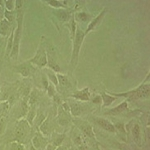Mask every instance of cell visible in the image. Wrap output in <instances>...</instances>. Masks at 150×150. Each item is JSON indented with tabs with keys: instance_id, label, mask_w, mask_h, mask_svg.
<instances>
[{
	"instance_id": "obj_1",
	"label": "cell",
	"mask_w": 150,
	"mask_h": 150,
	"mask_svg": "<svg viewBox=\"0 0 150 150\" xmlns=\"http://www.w3.org/2000/svg\"><path fill=\"white\" fill-rule=\"evenodd\" d=\"M149 84L148 81L145 83H141L140 85L137 87V88L131 89L129 91H125V92H121V93H114V92H111L112 95L116 96L117 98L119 97H124L126 98L127 101H132L135 100V99H140V98H147L149 97Z\"/></svg>"
},
{
	"instance_id": "obj_2",
	"label": "cell",
	"mask_w": 150,
	"mask_h": 150,
	"mask_svg": "<svg viewBox=\"0 0 150 150\" xmlns=\"http://www.w3.org/2000/svg\"><path fill=\"white\" fill-rule=\"evenodd\" d=\"M85 33L82 29L77 27L76 33L72 40L73 42V46H72V54H71V59H70V66L72 69H75L78 65L79 61V55H80V50L83 44L84 38H85Z\"/></svg>"
},
{
	"instance_id": "obj_3",
	"label": "cell",
	"mask_w": 150,
	"mask_h": 150,
	"mask_svg": "<svg viewBox=\"0 0 150 150\" xmlns=\"http://www.w3.org/2000/svg\"><path fill=\"white\" fill-rule=\"evenodd\" d=\"M30 64L36 65V66L40 67V68H45L47 66V49L45 46V39L42 37L41 42L39 43L37 50H36L34 56L27 60Z\"/></svg>"
},
{
	"instance_id": "obj_4",
	"label": "cell",
	"mask_w": 150,
	"mask_h": 150,
	"mask_svg": "<svg viewBox=\"0 0 150 150\" xmlns=\"http://www.w3.org/2000/svg\"><path fill=\"white\" fill-rule=\"evenodd\" d=\"M30 130H31V126L28 124L26 119H24V118L18 119L17 125H16V128H15V132H14L15 141L23 144L24 141L27 138Z\"/></svg>"
},
{
	"instance_id": "obj_5",
	"label": "cell",
	"mask_w": 150,
	"mask_h": 150,
	"mask_svg": "<svg viewBox=\"0 0 150 150\" xmlns=\"http://www.w3.org/2000/svg\"><path fill=\"white\" fill-rule=\"evenodd\" d=\"M57 121L61 126H67L72 122V116L70 114L69 106L67 102H62L57 108Z\"/></svg>"
},
{
	"instance_id": "obj_6",
	"label": "cell",
	"mask_w": 150,
	"mask_h": 150,
	"mask_svg": "<svg viewBox=\"0 0 150 150\" xmlns=\"http://www.w3.org/2000/svg\"><path fill=\"white\" fill-rule=\"evenodd\" d=\"M72 123L75 125V127L80 131L82 134H84L86 137L91 139H95V133H94L93 127L90 123H88L85 120L79 119V118H75L72 119Z\"/></svg>"
},
{
	"instance_id": "obj_7",
	"label": "cell",
	"mask_w": 150,
	"mask_h": 150,
	"mask_svg": "<svg viewBox=\"0 0 150 150\" xmlns=\"http://www.w3.org/2000/svg\"><path fill=\"white\" fill-rule=\"evenodd\" d=\"M22 26L20 24L16 25L15 29H14V37H13V47H12L11 53L9 55V57L12 58L14 60L18 59L19 55V49H20V41H21V36H22Z\"/></svg>"
},
{
	"instance_id": "obj_8",
	"label": "cell",
	"mask_w": 150,
	"mask_h": 150,
	"mask_svg": "<svg viewBox=\"0 0 150 150\" xmlns=\"http://www.w3.org/2000/svg\"><path fill=\"white\" fill-rule=\"evenodd\" d=\"M107 11H108L107 7H105V8H103L102 10L99 12V14L96 16V17L92 18V20H91L90 22L88 23V25H87L86 31L84 32V33H85V35H87L88 33H90V32H92L93 30H95V29L97 28L99 25H100L101 22H102V20L104 19V17H105Z\"/></svg>"
},
{
	"instance_id": "obj_9",
	"label": "cell",
	"mask_w": 150,
	"mask_h": 150,
	"mask_svg": "<svg viewBox=\"0 0 150 150\" xmlns=\"http://www.w3.org/2000/svg\"><path fill=\"white\" fill-rule=\"evenodd\" d=\"M32 145L37 150H44L48 145V137H45L43 134H41L39 131L35 133V135L32 138Z\"/></svg>"
},
{
	"instance_id": "obj_10",
	"label": "cell",
	"mask_w": 150,
	"mask_h": 150,
	"mask_svg": "<svg viewBox=\"0 0 150 150\" xmlns=\"http://www.w3.org/2000/svg\"><path fill=\"white\" fill-rule=\"evenodd\" d=\"M94 122L98 125L101 129L105 130V131L109 132V133H115V127L114 124L112 122H110L108 119L103 117H94Z\"/></svg>"
},
{
	"instance_id": "obj_11",
	"label": "cell",
	"mask_w": 150,
	"mask_h": 150,
	"mask_svg": "<svg viewBox=\"0 0 150 150\" xmlns=\"http://www.w3.org/2000/svg\"><path fill=\"white\" fill-rule=\"evenodd\" d=\"M90 96H91L90 89H89L88 87H85V88L81 89V90L75 91V92L72 93L69 97L74 99V100H76V101L86 102V101H88L89 99H90Z\"/></svg>"
},
{
	"instance_id": "obj_12",
	"label": "cell",
	"mask_w": 150,
	"mask_h": 150,
	"mask_svg": "<svg viewBox=\"0 0 150 150\" xmlns=\"http://www.w3.org/2000/svg\"><path fill=\"white\" fill-rule=\"evenodd\" d=\"M13 69L15 70L17 73L20 74L22 77H24V78H27V77L30 76L32 70H34L32 67V64H30L28 61H25L21 64L16 65V66L13 67Z\"/></svg>"
},
{
	"instance_id": "obj_13",
	"label": "cell",
	"mask_w": 150,
	"mask_h": 150,
	"mask_svg": "<svg viewBox=\"0 0 150 150\" xmlns=\"http://www.w3.org/2000/svg\"><path fill=\"white\" fill-rule=\"evenodd\" d=\"M67 104L69 106L70 114H71V116H73L74 118H78L82 114V112H83V105L79 101H67Z\"/></svg>"
},
{
	"instance_id": "obj_14",
	"label": "cell",
	"mask_w": 150,
	"mask_h": 150,
	"mask_svg": "<svg viewBox=\"0 0 150 150\" xmlns=\"http://www.w3.org/2000/svg\"><path fill=\"white\" fill-rule=\"evenodd\" d=\"M53 14L54 16H56L58 20H60L61 22H68L71 18V16L73 14L71 13V10L67 8L63 9H53Z\"/></svg>"
},
{
	"instance_id": "obj_15",
	"label": "cell",
	"mask_w": 150,
	"mask_h": 150,
	"mask_svg": "<svg viewBox=\"0 0 150 150\" xmlns=\"http://www.w3.org/2000/svg\"><path fill=\"white\" fill-rule=\"evenodd\" d=\"M128 102H129V101H127L126 99H125V100L120 103L119 105L115 106V107H113L108 110L107 112H105V114L106 115H119V114H121V113L126 112V111L129 110Z\"/></svg>"
},
{
	"instance_id": "obj_16",
	"label": "cell",
	"mask_w": 150,
	"mask_h": 150,
	"mask_svg": "<svg viewBox=\"0 0 150 150\" xmlns=\"http://www.w3.org/2000/svg\"><path fill=\"white\" fill-rule=\"evenodd\" d=\"M130 134L133 139V141L135 142L138 146H142V134H141V128L138 123L133 124V126L130 129Z\"/></svg>"
},
{
	"instance_id": "obj_17",
	"label": "cell",
	"mask_w": 150,
	"mask_h": 150,
	"mask_svg": "<svg viewBox=\"0 0 150 150\" xmlns=\"http://www.w3.org/2000/svg\"><path fill=\"white\" fill-rule=\"evenodd\" d=\"M38 131H39L41 134H43L45 137H48L50 134H51L52 131V126H51V120H50V116H47L45 118V120L41 123V125L38 127Z\"/></svg>"
},
{
	"instance_id": "obj_18",
	"label": "cell",
	"mask_w": 150,
	"mask_h": 150,
	"mask_svg": "<svg viewBox=\"0 0 150 150\" xmlns=\"http://www.w3.org/2000/svg\"><path fill=\"white\" fill-rule=\"evenodd\" d=\"M41 97V92L39 89L37 88H33L32 90L30 91L28 95V105L29 107H33V106H36V104L39 101V99Z\"/></svg>"
},
{
	"instance_id": "obj_19",
	"label": "cell",
	"mask_w": 150,
	"mask_h": 150,
	"mask_svg": "<svg viewBox=\"0 0 150 150\" xmlns=\"http://www.w3.org/2000/svg\"><path fill=\"white\" fill-rule=\"evenodd\" d=\"M47 68L54 71L55 73H60V66L57 63L56 58H55L49 51H47Z\"/></svg>"
},
{
	"instance_id": "obj_20",
	"label": "cell",
	"mask_w": 150,
	"mask_h": 150,
	"mask_svg": "<svg viewBox=\"0 0 150 150\" xmlns=\"http://www.w3.org/2000/svg\"><path fill=\"white\" fill-rule=\"evenodd\" d=\"M14 27L15 26L11 27V23L9 21H7L5 18L2 19L0 21V35L3 36V37H6V36H8V34H10Z\"/></svg>"
},
{
	"instance_id": "obj_21",
	"label": "cell",
	"mask_w": 150,
	"mask_h": 150,
	"mask_svg": "<svg viewBox=\"0 0 150 150\" xmlns=\"http://www.w3.org/2000/svg\"><path fill=\"white\" fill-rule=\"evenodd\" d=\"M101 99H102V107H109V106L112 104L114 101L117 99V97L114 95H112L111 93H107V92H102L100 94Z\"/></svg>"
},
{
	"instance_id": "obj_22",
	"label": "cell",
	"mask_w": 150,
	"mask_h": 150,
	"mask_svg": "<svg viewBox=\"0 0 150 150\" xmlns=\"http://www.w3.org/2000/svg\"><path fill=\"white\" fill-rule=\"evenodd\" d=\"M75 21H80V22H90L92 20V15L86 11H77L74 14Z\"/></svg>"
},
{
	"instance_id": "obj_23",
	"label": "cell",
	"mask_w": 150,
	"mask_h": 150,
	"mask_svg": "<svg viewBox=\"0 0 150 150\" xmlns=\"http://www.w3.org/2000/svg\"><path fill=\"white\" fill-rule=\"evenodd\" d=\"M65 139V134L64 133H53L51 136V145L56 148L58 146H61Z\"/></svg>"
},
{
	"instance_id": "obj_24",
	"label": "cell",
	"mask_w": 150,
	"mask_h": 150,
	"mask_svg": "<svg viewBox=\"0 0 150 150\" xmlns=\"http://www.w3.org/2000/svg\"><path fill=\"white\" fill-rule=\"evenodd\" d=\"M49 5L53 9H63L67 8V1H61V0H49V1H43Z\"/></svg>"
},
{
	"instance_id": "obj_25",
	"label": "cell",
	"mask_w": 150,
	"mask_h": 150,
	"mask_svg": "<svg viewBox=\"0 0 150 150\" xmlns=\"http://www.w3.org/2000/svg\"><path fill=\"white\" fill-rule=\"evenodd\" d=\"M57 79H58V85L64 88H69L71 86V82L67 75H64L62 73H57Z\"/></svg>"
},
{
	"instance_id": "obj_26",
	"label": "cell",
	"mask_w": 150,
	"mask_h": 150,
	"mask_svg": "<svg viewBox=\"0 0 150 150\" xmlns=\"http://www.w3.org/2000/svg\"><path fill=\"white\" fill-rule=\"evenodd\" d=\"M66 26L69 29L70 39L73 40L75 33H76V30H77V24H76V21H75V19H74V14L71 16V18H70V20L68 21V23L66 24Z\"/></svg>"
},
{
	"instance_id": "obj_27",
	"label": "cell",
	"mask_w": 150,
	"mask_h": 150,
	"mask_svg": "<svg viewBox=\"0 0 150 150\" xmlns=\"http://www.w3.org/2000/svg\"><path fill=\"white\" fill-rule=\"evenodd\" d=\"M36 114H37V112H36L35 106L29 108L27 114H26V118H25V119H26V121L28 122V124L30 125V126H32V125H33V122H34Z\"/></svg>"
},
{
	"instance_id": "obj_28",
	"label": "cell",
	"mask_w": 150,
	"mask_h": 150,
	"mask_svg": "<svg viewBox=\"0 0 150 150\" xmlns=\"http://www.w3.org/2000/svg\"><path fill=\"white\" fill-rule=\"evenodd\" d=\"M45 74H46L48 80H49L54 86H58V79H57V73H55L54 71L50 69H46L45 70Z\"/></svg>"
},
{
	"instance_id": "obj_29",
	"label": "cell",
	"mask_w": 150,
	"mask_h": 150,
	"mask_svg": "<svg viewBox=\"0 0 150 150\" xmlns=\"http://www.w3.org/2000/svg\"><path fill=\"white\" fill-rule=\"evenodd\" d=\"M16 27V26H15ZM15 27L13 28V30L11 31L10 35H9V38H8V42H7V45H6V50H5V54L6 56L8 57L11 53V50H12V47H13V37H14V29Z\"/></svg>"
},
{
	"instance_id": "obj_30",
	"label": "cell",
	"mask_w": 150,
	"mask_h": 150,
	"mask_svg": "<svg viewBox=\"0 0 150 150\" xmlns=\"http://www.w3.org/2000/svg\"><path fill=\"white\" fill-rule=\"evenodd\" d=\"M4 18H5L7 21H9L11 24H13L14 22H16V11L5 10V12H4Z\"/></svg>"
},
{
	"instance_id": "obj_31",
	"label": "cell",
	"mask_w": 150,
	"mask_h": 150,
	"mask_svg": "<svg viewBox=\"0 0 150 150\" xmlns=\"http://www.w3.org/2000/svg\"><path fill=\"white\" fill-rule=\"evenodd\" d=\"M73 142L75 143L77 147H78L79 149L82 148V146H83V139H82L81 135H80V131H78L77 133H74L73 135Z\"/></svg>"
},
{
	"instance_id": "obj_32",
	"label": "cell",
	"mask_w": 150,
	"mask_h": 150,
	"mask_svg": "<svg viewBox=\"0 0 150 150\" xmlns=\"http://www.w3.org/2000/svg\"><path fill=\"white\" fill-rule=\"evenodd\" d=\"M114 127H115V131L119 132L123 138L126 137V130H125V126L123 123H120V122L116 123V124H114Z\"/></svg>"
},
{
	"instance_id": "obj_33",
	"label": "cell",
	"mask_w": 150,
	"mask_h": 150,
	"mask_svg": "<svg viewBox=\"0 0 150 150\" xmlns=\"http://www.w3.org/2000/svg\"><path fill=\"white\" fill-rule=\"evenodd\" d=\"M4 8L8 11L15 10V1L14 0H4Z\"/></svg>"
},
{
	"instance_id": "obj_34",
	"label": "cell",
	"mask_w": 150,
	"mask_h": 150,
	"mask_svg": "<svg viewBox=\"0 0 150 150\" xmlns=\"http://www.w3.org/2000/svg\"><path fill=\"white\" fill-rule=\"evenodd\" d=\"M47 116H45L43 113H38V114H36V117H35V119H34V122H33V124H35L36 125V127H37V129H38V127L41 125V123H42L43 121L45 120V118H46Z\"/></svg>"
},
{
	"instance_id": "obj_35",
	"label": "cell",
	"mask_w": 150,
	"mask_h": 150,
	"mask_svg": "<svg viewBox=\"0 0 150 150\" xmlns=\"http://www.w3.org/2000/svg\"><path fill=\"white\" fill-rule=\"evenodd\" d=\"M47 95H48V97H50V98H53L55 95H56V88H55V86L53 85V84L50 82L49 83V86H48V88H47Z\"/></svg>"
},
{
	"instance_id": "obj_36",
	"label": "cell",
	"mask_w": 150,
	"mask_h": 150,
	"mask_svg": "<svg viewBox=\"0 0 150 150\" xmlns=\"http://www.w3.org/2000/svg\"><path fill=\"white\" fill-rule=\"evenodd\" d=\"M10 150H25V147L22 143H19V142H12L10 145Z\"/></svg>"
},
{
	"instance_id": "obj_37",
	"label": "cell",
	"mask_w": 150,
	"mask_h": 150,
	"mask_svg": "<svg viewBox=\"0 0 150 150\" xmlns=\"http://www.w3.org/2000/svg\"><path fill=\"white\" fill-rule=\"evenodd\" d=\"M49 83H50V81L48 80L46 74L43 73V74H42V84H43V86H44V89H45V90H47L48 86H49Z\"/></svg>"
},
{
	"instance_id": "obj_38",
	"label": "cell",
	"mask_w": 150,
	"mask_h": 150,
	"mask_svg": "<svg viewBox=\"0 0 150 150\" xmlns=\"http://www.w3.org/2000/svg\"><path fill=\"white\" fill-rule=\"evenodd\" d=\"M92 102L94 104H96V105H100V104H102V99H101V96L100 95L94 96V97L92 98Z\"/></svg>"
},
{
	"instance_id": "obj_39",
	"label": "cell",
	"mask_w": 150,
	"mask_h": 150,
	"mask_svg": "<svg viewBox=\"0 0 150 150\" xmlns=\"http://www.w3.org/2000/svg\"><path fill=\"white\" fill-rule=\"evenodd\" d=\"M4 12H5V8L4 6H0V21L4 19Z\"/></svg>"
},
{
	"instance_id": "obj_40",
	"label": "cell",
	"mask_w": 150,
	"mask_h": 150,
	"mask_svg": "<svg viewBox=\"0 0 150 150\" xmlns=\"http://www.w3.org/2000/svg\"><path fill=\"white\" fill-rule=\"evenodd\" d=\"M44 150H55V147L51 144H48L46 146V148H45Z\"/></svg>"
},
{
	"instance_id": "obj_41",
	"label": "cell",
	"mask_w": 150,
	"mask_h": 150,
	"mask_svg": "<svg viewBox=\"0 0 150 150\" xmlns=\"http://www.w3.org/2000/svg\"><path fill=\"white\" fill-rule=\"evenodd\" d=\"M55 150H67V148L66 147H64V146H58V147H56V148H55Z\"/></svg>"
},
{
	"instance_id": "obj_42",
	"label": "cell",
	"mask_w": 150,
	"mask_h": 150,
	"mask_svg": "<svg viewBox=\"0 0 150 150\" xmlns=\"http://www.w3.org/2000/svg\"><path fill=\"white\" fill-rule=\"evenodd\" d=\"M67 150H78V148H76L75 146H73V147H70V148H68Z\"/></svg>"
},
{
	"instance_id": "obj_43",
	"label": "cell",
	"mask_w": 150,
	"mask_h": 150,
	"mask_svg": "<svg viewBox=\"0 0 150 150\" xmlns=\"http://www.w3.org/2000/svg\"><path fill=\"white\" fill-rule=\"evenodd\" d=\"M30 150H37V149H36L35 147H33L32 145H31V146H30Z\"/></svg>"
},
{
	"instance_id": "obj_44",
	"label": "cell",
	"mask_w": 150,
	"mask_h": 150,
	"mask_svg": "<svg viewBox=\"0 0 150 150\" xmlns=\"http://www.w3.org/2000/svg\"><path fill=\"white\" fill-rule=\"evenodd\" d=\"M0 150H4V146H3V145H0Z\"/></svg>"
},
{
	"instance_id": "obj_45",
	"label": "cell",
	"mask_w": 150,
	"mask_h": 150,
	"mask_svg": "<svg viewBox=\"0 0 150 150\" xmlns=\"http://www.w3.org/2000/svg\"><path fill=\"white\" fill-rule=\"evenodd\" d=\"M0 74H1V69H0Z\"/></svg>"
}]
</instances>
